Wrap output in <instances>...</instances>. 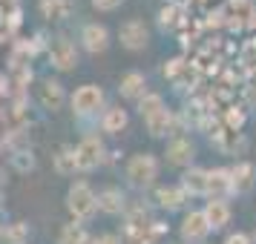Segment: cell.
<instances>
[{"instance_id": "obj_19", "label": "cell", "mask_w": 256, "mask_h": 244, "mask_svg": "<svg viewBox=\"0 0 256 244\" xmlns=\"http://www.w3.org/2000/svg\"><path fill=\"white\" fill-rule=\"evenodd\" d=\"M156 201H158L164 210H182L187 201H190V196H187L182 187H158V190H156Z\"/></svg>"}, {"instance_id": "obj_3", "label": "cell", "mask_w": 256, "mask_h": 244, "mask_svg": "<svg viewBox=\"0 0 256 244\" xmlns=\"http://www.w3.org/2000/svg\"><path fill=\"white\" fill-rule=\"evenodd\" d=\"M66 207L75 219H90L98 210V196L86 184H72L70 193H66Z\"/></svg>"}, {"instance_id": "obj_27", "label": "cell", "mask_w": 256, "mask_h": 244, "mask_svg": "<svg viewBox=\"0 0 256 244\" xmlns=\"http://www.w3.org/2000/svg\"><path fill=\"white\" fill-rule=\"evenodd\" d=\"M55 170H58L60 175H75V150L72 147H60L58 155H55Z\"/></svg>"}, {"instance_id": "obj_7", "label": "cell", "mask_w": 256, "mask_h": 244, "mask_svg": "<svg viewBox=\"0 0 256 244\" xmlns=\"http://www.w3.org/2000/svg\"><path fill=\"white\" fill-rule=\"evenodd\" d=\"M118 37H121V46L130 49V52H138V49L147 46V40H150V32H147V26L144 20H127V23H121L118 29Z\"/></svg>"}, {"instance_id": "obj_22", "label": "cell", "mask_w": 256, "mask_h": 244, "mask_svg": "<svg viewBox=\"0 0 256 244\" xmlns=\"http://www.w3.org/2000/svg\"><path fill=\"white\" fill-rule=\"evenodd\" d=\"M236 69L242 72V75H248V72L256 66V35L248 37V40H242V46L236 49Z\"/></svg>"}, {"instance_id": "obj_9", "label": "cell", "mask_w": 256, "mask_h": 244, "mask_svg": "<svg viewBox=\"0 0 256 244\" xmlns=\"http://www.w3.org/2000/svg\"><path fill=\"white\" fill-rule=\"evenodd\" d=\"M208 236H210V227L204 221V213L202 210H190L184 216V221H182V239L190 244H202Z\"/></svg>"}, {"instance_id": "obj_32", "label": "cell", "mask_w": 256, "mask_h": 244, "mask_svg": "<svg viewBox=\"0 0 256 244\" xmlns=\"http://www.w3.org/2000/svg\"><path fill=\"white\" fill-rule=\"evenodd\" d=\"M224 244H254V242H250L248 233H230V236L224 239Z\"/></svg>"}, {"instance_id": "obj_14", "label": "cell", "mask_w": 256, "mask_h": 244, "mask_svg": "<svg viewBox=\"0 0 256 244\" xmlns=\"http://www.w3.org/2000/svg\"><path fill=\"white\" fill-rule=\"evenodd\" d=\"M147 121V132H150L152 138H167V135H173V129L178 127V121H176V115L164 106L162 112H156V115L144 118Z\"/></svg>"}, {"instance_id": "obj_33", "label": "cell", "mask_w": 256, "mask_h": 244, "mask_svg": "<svg viewBox=\"0 0 256 244\" xmlns=\"http://www.w3.org/2000/svg\"><path fill=\"white\" fill-rule=\"evenodd\" d=\"M92 244H124L118 236H112V233H106V236H98V239H92Z\"/></svg>"}, {"instance_id": "obj_23", "label": "cell", "mask_w": 256, "mask_h": 244, "mask_svg": "<svg viewBox=\"0 0 256 244\" xmlns=\"http://www.w3.org/2000/svg\"><path fill=\"white\" fill-rule=\"evenodd\" d=\"M222 124L224 129H233V132H242V127L248 124V109L242 104H233L222 112Z\"/></svg>"}, {"instance_id": "obj_11", "label": "cell", "mask_w": 256, "mask_h": 244, "mask_svg": "<svg viewBox=\"0 0 256 244\" xmlns=\"http://www.w3.org/2000/svg\"><path fill=\"white\" fill-rule=\"evenodd\" d=\"M230 184H233V196L250 193L256 184V164L254 161H236V167H230Z\"/></svg>"}, {"instance_id": "obj_8", "label": "cell", "mask_w": 256, "mask_h": 244, "mask_svg": "<svg viewBox=\"0 0 256 244\" xmlns=\"http://www.w3.org/2000/svg\"><path fill=\"white\" fill-rule=\"evenodd\" d=\"M208 198H222L228 201L233 196V184H230V167H216V170H208V190H204Z\"/></svg>"}, {"instance_id": "obj_31", "label": "cell", "mask_w": 256, "mask_h": 244, "mask_svg": "<svg viewBox=\"0 0 256 244\" xmlns=\"http://www.w3.org/2000/svg\"><path fill=\"white\" fill-rule=\"evenodd\" d=\"M124 0H92L95 9H101V12H112V9H118Z\"/></svg>"}, {"instance_id": "obj_26", "label": "cell", "mask_w": 256, "mask_h": 244, "mask_svg": "<svg viewBox=\"0 0 256 244\" xmlns=\"http://www.w3.org/2000/svg\"><path fill=\"white\" fill-rule=\"evenodd\" d=\"M58 244H92V239L84 230V224H66L58 236Z\"/></svg>"}, {"instance_id": "obj_12", "label": "cell", "mask_w": 256, "mask_h": 244, "mask_svg": "<svg viewBox=\"0 0 256 244\" xmlns=\"http://www.w3.org/2000/svg\"><path fill=\"white\" fill-rule=\"evenodd\" d=\"M204 221H208L210 230H224L228 224H230V216L233 210L228 201H222V198H208V204H204Z\"/></svg>"}, {"instance_id": "obj_18", "label": "cell", "mask_w": 256, "mask_h": 244, "mask_svg": "<svg viewBox=\"0 0 256 244\" xmlns=\"http://www.w3.org/2000/svg\"><path fill=\"white\" fill-rule=\"evenodd\" d=\"M190 23V17H187V12L182 9V6H176V3H167L162 12H158V26L162 29H184V26Z\"/></svg>"}, {"instance_id": "obj_4", "label": "cell", "mask_w": 256, "mask_h": 244, "mask_svg": "<svg viewBox=\"0 0 256 244\" xmlns=\"http://www.w3.org/2000/svg\"><path fill=\"white\" fill-rule=\"evenodd\" d=\"M101 104H104V89L95 86V83H84L72 95V109L78 115H95L101 109Z\"/></svg>"}, {"instance_id": "obj_13", "label": "cell", "mask_w": 256, "mask_h": 244, "mask_svg": "<svg viewBox=\"0 0 256 244\" xmlns=\"http://www.w3.org/2000/svg\"><path fill=\"white\" fill-rule=\"evenodd\" d=\"M81 43L90 55H98L110 46V32H106L104 23H86L81 29Z\"/></svg>"}, {"instance_id": "obj_29", "label": "cell", "mask_w": 256, "mask_h": 244, "mask_svg": "<svg viewBox=\"0 0 256 244\" xmlns=\"http://www.w3.org/2000/svg\"><path fill=\"white\" fill-rule=\"evenodd\" d=\"M18 17H20V0H0V20L18 23Z\"/></svg>"}, {"instance_id": "obj_6", "label": "cell", "mask_w": 256, "mask_h": 244, "mask_svg": "<svg viewBox=\"0 0 256 244\" xmlns=\"http://www.w3.org/2000/svg\"><path fill=\"white\" fill-rule=\"evenodd\" d=\"M101 161H104V144L95 138V135L84 138L75 147V167L78 170H95Z\"/></svg>"}, {"instance_id": "obj_17", "label": "cell", "mask_w": 256, "mask_h": 244, "mask_svg": "<svg viewBox=\"0 0 256 244\" xmlns=\"http://www.w3.org/2000/svg\"><path fill=\"white\" fill-rule=\"evenodd\" d=\"M213 147L222 152H228V155H236V152H244L248 150V138H244L242 132H233V129H222L219 135L213 138Z\"/></svg>"}, {"instance_id": "obj_34", "label": "cell", "mask_w": 256, "mask_h": 244, "mask_svg": "<svg viewBox=\"0 0 256 244\" xmlns=\"http://www.w3.org/2000/svg\"><path fill=\"white\" fill-rule=\"evenodd\" d=\"M244 29H248V32H256V9L250 12V17L244 20Z\"/></svg>"}, {"instance_id": "obj_28", "label": "cell", "mask_w": 256, "mask_h": 244, "mask_svg": "<svg viewBox=\"0 0 256 244\" xmlns=\"http://www.w3.org/2000/svg\"><path fill=\"white\" fill-rule=\"evenodd\" d=\"M162 109H164V98H162V95H156V92H147L138 101L141 118H150V115H156V112H162Z\"/></svg>"}, {"instance_id": "obj_24", "label": "cell", "mask_w": 256, "mask_h": 244, "mask_svg": "<svg viewBox=\"0 0 256 244\" xmlns=\"http://www.w3.org/2000/svg\"><path fill=\"white\" fill-rule=\"evenodd\" d=\"M127 124H130V115H127V109H121V106L106 109L104 118H101V127H104V132H121Z\"/></svg>"}, {"instance_id": "obj_15", "label": "cell", "mask_w": 256, "mask_h": 244, "mask_svg": "<svg viewBox=\"0 0 256 244\" xmlns=\"http://www.w3.org/2000/svg\"><path fill=\"white\" fill-rule=\"evenodd\" d=\"M118 92H121V98H127V101H141L147 95V78L141 72H127L121 78V83H118Z\"/></svg>"}, {"instance_id": "obj_16", "label": "cell", "mask_w": 256, "mask_h": 244, "mask_svg": "<svg viewBox=\"0 0 256 244\" xmlns=\"http://www.w3.org/2000/svg\"><path fill=\"white\" fill-rule=\"evenodd\" d=\"M178 187L184 190L187 196H204V190H208V170H202V167H187Z\"/></svg>"}, {"instance_id": "obj_1", "label": "cell", "mask_w": 256, "mask_h": 244, "mask_svg": "<svg viewBox=\"0 0 256 244\" xmlns=\"http://www.w3.org/2000/svg\"><path fill=\"white\" fill-rule=\"evenodd\" d=\"M162 75H164L170 83H173L176 89H190V92H193L198 83H202V72H198L187 58L167 60V63L162 66Z\"/></svg>"}, {"instance_id": "obj_5", "label": "cell", "mask_w": 256, "mask_h": 244, "mask_svg": "<svg viewBox=\"0 0 256 244\" xmlns=\"http://www.w3.org/2000/svg\"><path fill=\"white\" fill-rule=\"evenodd\" d=\"M49 60H52V66L60 72H70L78 66V52H75V43H72L70 37H55L52 40V46H49Z\"/></svg>"}, {"instance_id": "obj_25", "label": "cell", "mask_w": 256, "mask_h": 244, "mask_svg": "<svg viewBox=\"0 0 256 244\" xmlns=\"http://www.w3.org/2000/svg\"><path fill=\"white\" fill-rule=\"evenodd\" d=\"M70 12H72L70 0H40V14L46 20H64Z\"/></svg>"}, {"instance_id": "obj_35", "label": "cell", "mask_w": 256, "mask_h": 244, "mask_svg": "<svg viewBox=\"0 0 256 244\" xmlns=\"http://www.w3.org/2000/svg\"><path fill=\"white\" fill-rule=\"evenodd\" d=\"M250 242H254V244H256V230H254V236H250Z\"/></svg>"}, {"instance_id": "obj_30", "label": "cell", "mask_w": 256, "mask_h": 244, "mask_svg": "<svg viewBox=\"0 0 256 244\" xmlns=\"http://www.w3.org/2000/svg\"><path fill=\"white\" fill-rule=\"evenodd\" d=\"M124 244H152L150 233L147 230H132V227H124Z\"/></svg>"}, {"instance_id": "obj_2", "label": "cell", "mask_w": 256, "mask_h": 244, "mask_svg": "<svg viewBox=\"0 0 256 244\" xmlns=\"http://www.w3.org/2000/svg\"><path fill=\"white\" fill-rule=\"evenodd\" d=\"M127 178L132 187H150L156 178H158V161H156V155L150 152H138V155H132L127 161Z\"/></svg>"}, {"instance_id": "obj_10", "label": "cell", "mask_w": 256, "mask_h": 244, "mask_svg": "<svg viewBox=\"0 0 256 244\" xmlns=\"http://www.w3.org/2000/svg\"><path fill=\"white\" fill-rule=\"evenodd\" d=\"M167 164H173V167H190V161L196 158V144L190 138H184V135H178V138H173L170 144H167Z\"/></svg>"}, {"instance_id": "obj_21", "label": "cell", "mask_w": 256, "mask_h": 244, "mask_svg": "<svg viewBox=\"0 0 256 244\" xmlns=\"http://www.w3.org/2000/svg\"><path fill=\"white\" fill-rule=\"evenodd\" d=\"M40 104L49 112L60 109L64 106V86L58 81H44V86H40Z\"/></svg>"}, {"instance_id": "obj_20", "label": "cell", "mask_w": 256, "mask_h": 244, "mask_svg": "<svg viewBox=\"0 0 256 244\" xmlns=\"http://www.w3.org/2000/svg\"><path fill=\"white\" fill-rule=\"evenodd\" d=\"M98 210H104V213H110V216H118V213H124L127 210V198H124V193L121 190H104L101 196H98Z\"/></svg>"}]
</instances>
